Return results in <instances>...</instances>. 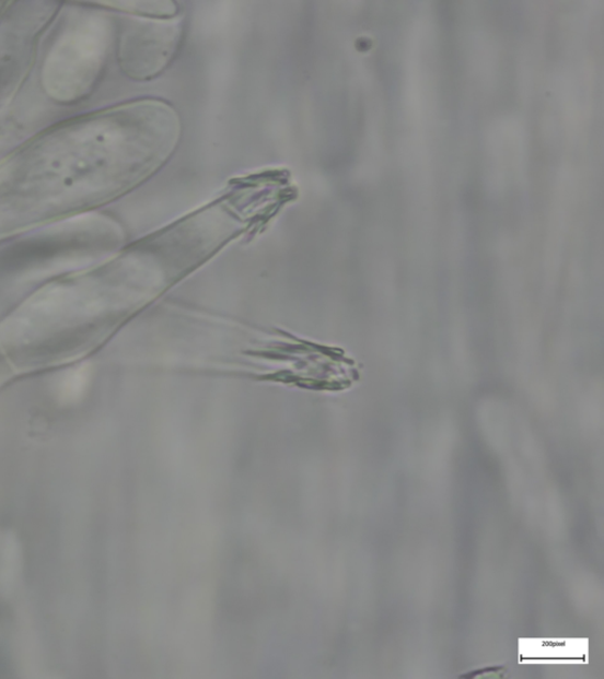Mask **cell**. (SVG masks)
<instances>
[{"label": "cell", "instance_id": "obj_1", "mask_svg": "<svg viewBox=\"0 0 604 679\" xmlns=\"http://www.w3.org/2000/svg\"><path fill=\"white\" fill-rule=\"evenodd\" d=\"M184 36V21L141 19L123 47L124 66L136 80H153L173 62Z\"/></svg>", "mask_w": 604, "mask_h": 679}]
</instances>
